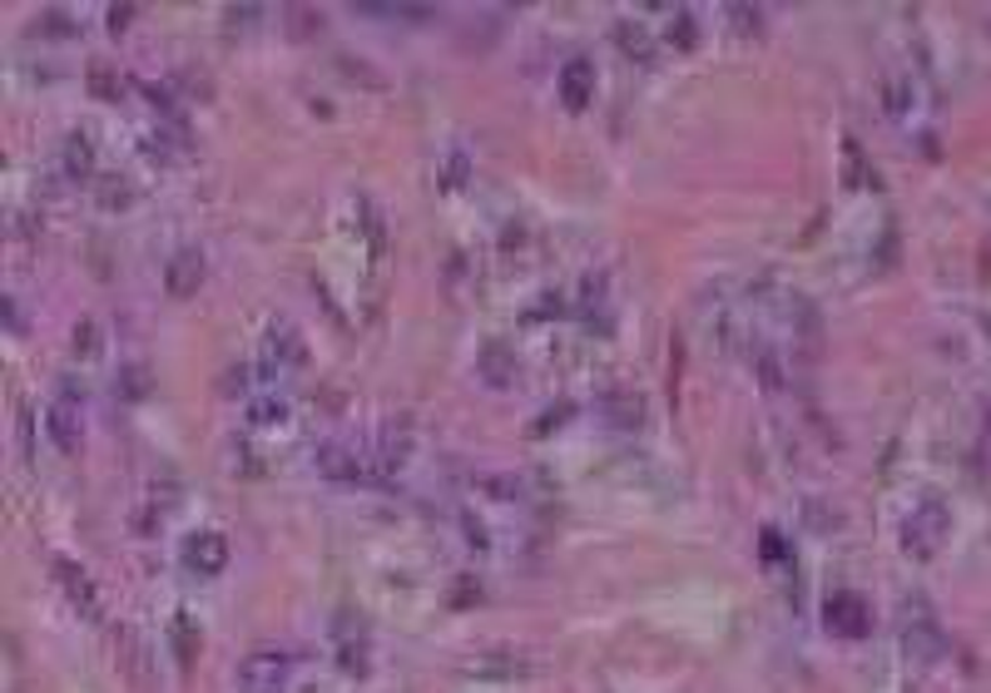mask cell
<instances>
[{"label": "cell", "mask_w": 991, "mask_h": 693, "mask_svg": "<svg viewBox=\"0 0 991 693\" xmlns=\"http://www.w3.org/2000/svg\"><path fill=\"white\" fill-rule=\"evenodd\" d=\"M308 362V342L293 323H273L268 337H263V352H259V371L263 381H278V377H293L298 367Z\"/></svg>", "instance_id": "cell-1"}, {"label": "cell", "mask_w": 991, "mask_h": 693, "mask_svg": "<svg viewBox=\"0 0 991 693\" xmlns=\"http://www.w3.org/2000/svg\"><path fill=\"white\" fill-rule=\"evenodd\" d=\"M952 536V515H946V505L942 501H917L913 505V515H907V526H902V545L913 550V555H937L942 550V540Z\"/></svg>", "instance_id": "cell-2"}, {"label": "cell", "mask_w": 991, "mask_h": 693, "mask_svg": "<svg viewBox=\"0 0 991 693\" xmlns=\"http://www.w3.org/2000/svg\"><path fill=\"white\" fill-rule=\"evenodd\" d=\"M288 673H293V659L283 648H253L243 664H238V689L243 693H283L288 689Z\"/></svg>", "instance_id": "cell-3"}, {"label": "cell", "mask_w": 991, "mask_h": 693, "mask_svg": "<svg viewBox=\"0 0 991 693\" xmlns=\"http://www.w3.org/2000/svg\"><path fill=\"white\" fill-rule=\"evenodd\" d=\"M203 278H209V257H203V248H179V253H170V263H164V292H170V298H193V292L203 288Z\"/></svg>", "instance_id": "cell-4"}, {"label": "cell", "mask_w": 991, "mask_h": 693, "mask_svg": "<svg viewBox=\"0 0 991 693\" xmlns=\"http://www.w3.org/2000/svg\"><path fill=\"white\" fill-rule=\"evenodd\" d=\"M317 476H327V481H372V466H367V456L362 451H352V446H317Z\"/></svg>", "instance_id": "cell-5"}, {"label": "cell", "mask_w": 991, "mask_h": 693, "mask_svg": "<svg viewBox=\"0 0 991 693\" xmlns=\"http://www.w3.org/2000/svg\"><path fill=\"white\" fill-rule=\"evenodd\" d=\"M184 565H189L193 575H224L228 540L218 536V530H199V536H189V545H184Z\"/></svg>", "instance_id": "cell-6"}, {"label": "cell", "mask_w": 991, "mask_h": 693, "mask_svg": "<svg viewBox=\"0 0 991 693\" xmlns=\"http://www.w3.org/2000/svg\"><path fill=\"white\" fill-rule=\"evenodd\" d=\"M555 85H561V100L570 104V110H586V104L595 100V65H590L586 55L565 60L561 75H555Z\"/></svg>", "instance_id": "cell-7"}, {"label": "cell", "mask_w": 991, "mask_h": 693, "mask_svg": "<svg viewBox=\"0 0 991 693\" xmlns=\"http://www.w3.org/2000/svg\"><path fill=\"white\" fill-rule=\"evenodd\" d=\"M46 426H50V437H55V446L65 451V456H75V451H79V396L70 392V387H65V396L46 412Z\"/></svg>", "instance_id": "cell-8"}, {"label": "cell", "mask_w": 991, "mask_h": 693, "mask_svg": "<svg viewBox=\"0 0 991 693\" xmlns=\"http://www.w3.org/2000/svg\"><path fill=\"white\" fill-rule=\"evenodd\" d=\"M55 580H60V590L70 594V604H75L79 615H85V619H100V594H95L90 575L79 570V565H70V559H55Z\"/></svg>", "instance_id": "cell-9"}, {"label": "cell", "mask_w": 991, "mask_h": 693, "mask_svg": "<svg viewBox=\"0 0 991 693\" xmlns=\"http://www.w3.org/2000/svg\"><path fill=\"white\" fill-rule=\"evenodd\" d=\"M867 604L857 600V594H833L828 600V629L833 634H848V639H857V634H867Z\"/></svg>", "instance_id": "cell-10"}, {"label": "cell", "mask_w": 991, "mask_h": 693, "mask_svg": "<svg viewBox=\"0 0 991 693\" xmlns=\"http://www.w3.org/2000/svg\"><path fill=\"white\" fill-rule=\"evenodd\" d=\"M60 159H65V174H70V179H95V139L85 135V129H75V135L65 139Z\"/></svg>", "instance_id": "cell-11"}, {"label": "cell", "mask_w": 991, "mask_h": 693, "mask_svg": "<svg viewBox=\"0 0 991 693\" xmlns=\"http://www.w3.org/2000/svg\"><path fill=\"white\" fill-rule=\"evenodd\" d=\"M476 371L486 377V387H511V377H516V357H511L501 342H491V346H481Z\"/></svg>", "instance_id": "cell-12"}, {"label": "cell", "mask_w": 991, "mask_h": 693, "mask_svg": "<svg viewBox=\"0 0 991 693\" xmlns=\"http://www.w3.org/2000/svg\"><path fill=\"white\" fill-rule=\"evenodd\" d=\"M615 46L625 50L630 60H640V65H650V60H654V40H650V30H644L640 21H619L615 25Z\"/></svg>", "instance_id": "cell-13"}, {"label": "cell", "mask_w": 991, "mask_h": 693, "mask_svg": "<svg viewBox=\"0 0 991 693\" xmlns=\"http://www.w3.org/2000/svg\"><path fill=\"white\" fill-rule=\"evenodd\" d=\"M441 189H462L466 179H472V154H466L462 144H451L447 154H441V168H437Z\"/></svg>", "instance_id": "cell-14"}, {"label": "cell", "mask_w": 991, "mask_h": 693, "mask_svg": "<svg viewBox=\"0 0 991 693\" xmlns=\"http://www.w3.org/2000/svg\"><path fill=\"white\" fill-rule=\"evenodd\" d=\"M95 193H100L104 209H129V203H135V184L124 179V174H104V179H95Z\"/></svg>", "instance_id": "cell-15"}, {"label": "cell", "mask_w": 991, "mask_h": 693, "mask_svg": "<svg viewBox=\"0 0 991 693\" xmlns=\"http://www.w3.org/2000/svg\"><path fill=\"white\" fill-rule=\"evenodd\" d=\"M907 654H917V659H937V654H942V634H937L927 619L907 625Z\"/></svg>", "instance_id": "cell-16"}, {"label": "cell", "mask_w": 991, "mask_h": 693, "mask_svg": "<svg viewBox=\"0 0 991 693\" xmlns=\"http://www.w3.org/2000/svg\"><path fill=\"white\" fill-rule=\"evenodd\" d=\"M70 352H75L79 362L100 357V323H95V317H79V323H75V337H70Z\"/></svg>", "instance_id": "cell-17"}, {"label": "cell", "mask_w": 991, "mask_h": 693, "mask_svg": "<svg viewBox=\"0 0 991 693\" xmlns=\"http://www.w3.org/2000/svg\"><path fill=\"white\" fill-rule=\"evenodd\" d=\"M288 421V402H278V396H268V402H253L248 406V426H259V431H268V426H283Z\"/></svg>", "instance_id": "cell-18"}, {"label": "cell", "mask_w": 991, "mask_h": 693, "mask_svg": "<svg viewBox=\"0 0 991 693\" xmlns=\"http://www.w3.org/2000/svg\"><path fill=\"white\" fill-rule=\"evenodd\" d=\"M90 94H95V100H120V94H124V75H120V70L95 65L90 70Z\"/></svg>", "instance_id": "cell-19"}, {"label": "cell", "mask_w": 991, "mask_h": 693, "mask_svg": "<svg viewBox=\"0 0 991 693\" xmlns=\"http://www.w3.org/2000/svg\"><path fill=\"white\" fill-rule=\"evenodd\" d=\"M114 392H120V396H145L149 392V371L145 367H124L120 381H114Z\"/></svg>", "instance_id": "cell-20"}, {"label": "cell", "mask_w": 991, "mask_h": 693, "mask_svg": "<svg viewBox=\"0 0 991 693\" xmlns=\"http://www.w3.org/2000/svg\"><path fill=\"white\" fill-rule=\"evenodd\" d=\"M669 35H675V40H679V46H694V15H689V11H675V25H669Z\"/></svg>", "instance_id": "cell-21"}, {"label": "cell", "mask_w": 991, "mask_h": 693, "mask_svg": "<svg viewBox=\"0 0 991 693\" xmlns=\"http://www.w3.org/2000/svg\"><path fill=\"white\" fill-rule=\"evenodd\" d=\"M129 21H135V5H110V30L114 35H120Z\"/></svg>", "instance_id": "cell-22"}, {"label": "cell", "mask_w": 991, "mask_h": 693, "mask_svg": "<svg viewBox=\"0 0 991 693\" xmlns=\"http://www.w3.org/2000/svg\"><path fill=\"white\" fill-rule=\"evenodd\" d=\"M248 381H253V371L234 367V371H228V381H224V392H248Z\"/></svg>", "instance_id": "cell-23"}, {"label": "cell", "mask_w": 991, "mask_h": 693, "mask_svg": "<svg viewBox=\"0 0 991 693\" xmlns=\"http://www.w3.org/2000/svg\"><path fill=\"white\" fill-rule=\"evenodd\" d=\"M259 5H234V11H228V21H234V25H243V30H248V25H253V21H259Z\"/></svg>", "instance_id": "cell-24"}, {"label": "cell", "mask_w": 991, "mask_h": 693, "mask_svg": "<svg viewBox=\"0 0 991 693\" xmlns=\"http://www.w3.org/2000/svg\"><path fill=\"white\" fill-rule=\"evenodd\" d=\"M40 21H46V30H50V35H70V25H65V11H46V15H40Z\"/></svg>", "instance_id": "cell-25"}]
</instances>
